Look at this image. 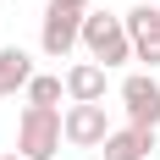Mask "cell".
I'll list each match as a JSON object with an SVG mask.
<instances>
[{
    "label": "cell",
    "mask_w": 160,
    "mask_h": 160,
    "mask_svg": "<svg viewBox=\"0 0 160 160\" xmlns=\"http://www.w3.org/2000/svg\"><path fill=\"white\" fill-rule=\"evenodd\" d=\"M50 6H72V11H94V0H50Z\"/></svg>",
    "instance_id": "cell-12"
},
{
    "label": "cell",
    "mask_w": 160,
    "mask_h": 160,
    "mask_svg": "<svg viewBox=\"0 0 160 160\" xmlns=\"http://www.w3.org/2000/svg\"><path fill=\"white\" fill-rule=\"evenodd\" d=\"M28 83H33V55L22 44H6L0 50V99L28 94Z\"/></svg>",
    "instance_id": "cell-8"
},
{
    "label": "cell",
    "mask_w": 160,
    "mask_h": 160,
    "mask_svg": "<svg viewBox=\"0 0 160 160\" xmlns=\"http://www.w3.org/2000/svg\"><path fill=\"white\" fill-rule=\"evenodd\" d=\"M122 22H127V33H144V28H155V22H160V6H132Z\"/></svg>",
    "instance_id": "cell-11"
},
{
    "label": "cell",
    "mask_w": 160,
    "mask_h": 160,
    "mask_svg": "<svg viewBox=\"0 0 160 160\" xmlns=\"http://www.w3.org/2000/svg\"><path fill=\"white\" fill-rule=\"evenodd\" d=\"M83 17H88V11H72V6H44L39 50H44L50 61H66V55L83 44Z\"/></svg>",
    "instance_id": "cell-3"
},
{
    "label": "cell",
    "mask_w": 160,
    "mask_h": 160,
    "mask_svg": "<svg viewBox=\"0 0 160 160\" xmlns=\"http://www.w3.org/2000/svg\"><path fill=\"white\" fill-rule=\"evenodd\" d=\"M105 83H111V72L99 61L66 66V99H72V105H105Z\"/></svg>",
    "instance_id": "cell-6"
},
{
    "label": "cell",
    "mask_w": 160,
    "mask_h": 160,
    "mask_svg": "<svg viewBox=\"0 0 160 160\" xmlns=\"http://www.w3.org/2000/svg\"><path fill=\"white\" fill-rule=\"evenodd\" d=\"M105 160H149V149H155V127H116L111 138H105Z\"/></svg>",
    "instance_id": "cell-7"
},
{
    "label": "cell",
    "mask_w": 160,
    "mask_h": 160,
    "mask_svg": "<svg viewBox=\"0 0 160 160\" xmlns=\"http://www.w3.org/2000/svg\"><path fill=\"white\" fill-rule=\"evenodd\" d=\"M132 61H144V72L160 66V22L144 28V33H132Z\"/></svg>",
    "instance_id": "cell-10"
},
{
    "label": "cell",
    "mask_w": 160,
    "mask_h": 160,
    "mask_svg": "<svg viewBox=\"0 0 160 160\" xmlns=\"http://www.w3.org/2000/svg\"><path fill=\"white\" fill-rule=\"evenodd\" d=\"M83 50H88V61H99L105 72H111V66L132 61V33H127V22H122V17L88 11V17H83Z\"/></svg>",
    "instance_id": "cell-1"
},
{
    "label": "cell",
    "mask_w": 160,
    "mask_h": 160,
    "mask_svg": "<svg viewBox=\"0 0 160 160\" xmlns=\"http://www.w3.org/2000/svg\"><path fill=\"white\" fill-rule=\"evenodd\" d=\"M61 111H44V105H22V122H17V155L22 160H55L61 155Z\"/></svg>",
    "instance_id": "cell-2"
},
{
    "label": "cell",
    "mask_w": 160,
    "mask_h": 160,
    "mask_svg": "<svg viewBox=\"0 0 160 160\" xmlns=\"http://www.w3.org/2000/svg\"><path fill=\"white\" fill-rule=\"evenodd\" d=\"M0 160H22V155H17V149H11V155H0Z\"/></svg>",
    "instance_id": "cell-13"
},
{
    "label": "cell",
    "mask_w": 160,
    "mask_h": 160,
    "mask_svg": "<svg viewBox=\"0 0 160 160\" xmlns=\"http://www.w3.org/2000/svg\"><path fill=\"white\" fill-rule=\"evenodd\" d=\"M61 127H66V144H72V149H99L116 132L111 116H105V105H66V111H61Z\"/></svg>",
    "instance_id": "cell-5"
},
{
    "label": "cell",
    "mask_w": 160,
    "mask_h": 160,
    "mask_svg": "<svg viewBox=\"0 0 160 160\" xmlns=\"http://www.w3.org/2000/svg\"><path fill=\"white\" fill-rule=\"evenodd\" d=\"M61 94H66V78H55V72H33V83H28V105L55 111V105H61Z\"/></svg>",
    "instance_id": "cell-9"
},
{
    "label": "cell",
    "mask_w": 160,
    "mask_h": 160,
    "mask_svg": "<svg viewBox=\"0 0 160 160\" xmlns=\"http://www.w3.org/2000/svg\"><path fill=\"white\" fill-rule=\"evenodd\" d=\"M122 111L132 127H160V78L155 72H127L122 78Z\"/></svg>",
    "instance_id": "cell-4"
}]
</instances>
